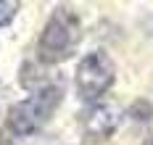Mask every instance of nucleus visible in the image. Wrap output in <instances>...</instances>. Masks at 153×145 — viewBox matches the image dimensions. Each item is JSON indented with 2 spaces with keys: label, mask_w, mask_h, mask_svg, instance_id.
<instances>
[{
  "label": "nucleus",
  "mask_w": 153,
  "mask_h": 145,
  "mask_svg": "<svg viewBox=\"0 0 153 145\" xmlns=\"http://www.w3.org/2000/svg\"><path fill=\"white\" fill-rule=\"evenodd\" d=\"M61 100H63V84L61 82H50V84H42V87L32 90L24 100H19L8 111L5 129L13 137H29L34 132H40L50 121V116L56 113V108L61 106Z\"/></svg>",
  "instance_id": "nucleus-1"
},
{
  "label": "nucleus",
  "mask_w": 153,
  "mask_h": 145,
  "mask_svg": "<svg viewBox=\"0 0 153 145\" xmlns=\"http://www.w3.org/2000/svg\"><path fill=\"white\" fill-rule=\"evenodd\" d=\"M82 40V18L71 5H58L42 27L37 42V58L42 64H56L74 53L76 42Z\"/></svg>",
  "instance_id": "nucleus-2"
},
{
  "label": "nucleus",
  "mask_w": 153,
  "mask_h": 145,
  "mask_svg": "<svg viewBox=\"0 0 153 145\" xmlns=\"http://www.w3.org/2000/svg\"><path fill=\"white\" fill-rule=\"evenodd\" d=\"M114 82H116V64L111 61V55L106 50H90L76 64V71H74L76 95L90 106L100 103V98L114 87Z\"/></svg>",
  "instance_id": "nucleus-3"
},
{
  "label": "nucleus",
  "mask_w": 153,
  "mask_h": 145,
  "mask_svg": "<svg viewBox=\"0 0 153 145\" xmlns=\"http://www.w3.org/2000/svg\"><path fill=\"white\" fill-rule=\"evenodd\" d=\"M124 119V111L116 103H92L87 111L82 113V132H85V140L90 143H103L108 140L119 124Z\"/></svg>",
  "instance_id": "nucleus-4"
},
{
  "label": "nucleus",
  "mask_w": 153,
  "mask_h": 145,
  "mask_svg": "<svg viewBox=\"0 0 153 145\" xmlns=\"http://www.w3.org/2000/svg\"><path fill=\"white\" fill-rule=\"evenodd\" d=\"M127 116H132L135 121H143V124H148V121L153 119V106H151V100H135V103L129 106Z\"/></svg>",
  "instance_id": "nucleus-5"
},
{
  "label": "nucleus",
  "mask_w": 153,
  "mask_h": 145,
  "mask_svg": "<svg viewBox=\"0 0 153 145\" xmlns=\"http://www.w3.org/2000/svg\"><path fill=\"white\" fill-rule=\"evenodd\" d=\"M16 11H19V3H11V0H0V29L8 27L13 21Z\"/></svg>",
  "instance_id": "nucleus-6"
},
{
  "label": "nucleus",
  "mask_w": 153,
  "mask_h": 145,
  "mask_svg": "<svg viewBox=\"0 0 153 145\" xmlns=\"http://www.w3.org/2000/svg\"><path fill=\"white\" fill-rule=\"evenodd\" d=\"M13 135H11V132H8V129L5 127H0V145H13Z\"/></svg>",
  "instance_id": "nucleus-7"
},
{
  "label": "nucleus",
  "mask_w": 153,
  "mask_h": 145,
  "mask_svg": "<svg viewBox=\"0 0 153 145\" xmlns=\"http://www.w3.org/2000/svg\"><path fill=\"white\" fill-rule=\"evenodd\" d=\"M143 145H153V135H148V137L143 140Z\"/></svg>",
  "instance_id": "nucleus-8"
}]
</instances>
